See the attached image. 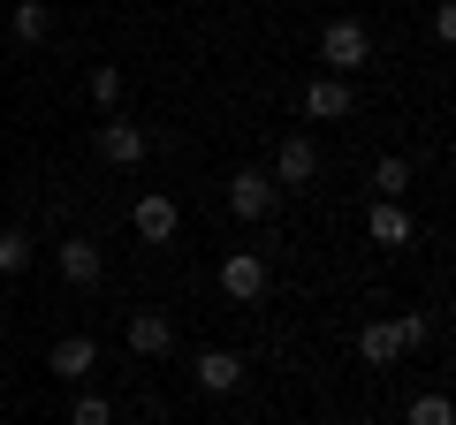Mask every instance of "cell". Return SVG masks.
I'll return each mask as SVG.
<instances>
[{"label": "cell", "mask_w": 456, "mask_h": 425, "mask_svg": "<svg viewBox=\"0 0 456 425\" xmlns=\"http://www.w3.org/2000/svg\"><path fill=\"white\" fill-rule=\"evenodd\" d=\"M365 61H373V31H365L358 16H335V23L320 31V68H327V76H342V84H350V76H358Z\"/></svg>", "instance_id": "cell-1"}, {"label": "cell", "mask_w": 456, "mask_h": 425, "mask_svg": "<svg viewBox=\"0 0 456 425\" xmlns=\"http://www.w3.org/2000/svg\"><path fill=\"white\" fill-rule=\"evenodd\" d=\"M419 342H426V319H419V311H411V319H373V327L358 334V357L365 365H395L403 349H419Z\"/></svg>", "instance_id": "cell-2"}, {"label": "cell", "mask_w": 456, "mask_h": 425, "mask_svg": "<svg viewBox=\"0 0 456 425\" xmlns=\"http://www.w3.org/2000/svg\"><path fill=\"white\" fill-rule=\"evenodd\" d=\"M274 175H266V167H236V175H228V212H236V221H266V212H274Z\"/></svg>", "instance_id": "cell-3"}, {"label": "cell", "mask_w": 456, "mask_h": 425, "mask_svg": "<svg viewBox=\"0 0 456 425\" xmlns=\"http://www.w3.org/2000/svg\"><path fill=\"white\" fill-rule=\"evenodd\" d=\"M266 281H274V274H266L259 251H228V259H221V296H228V304H259Z\"/></svg>", "instance_id": "cell-4"}, {"label": "cell", "mask_w": 456, "mask_h": 425, "mask_svg": "<svg viewBox=\"0 0 456 425\" xmlns=\"http://www.w3.org/2000/svg\"><path fill=\"white\" fill-rule=\"evenodd\" d=\"M266 175H274V190H305V182L320 175V145L289 130V137L274 145V167H266Z\"/></svg>", "instance_id": "cell-5"}, {"label": "cell", "mask_w": 456, "mask_h": 425, "mask_svg": "<svg viewBox=\"0 0 456 425\" xmlns=\"http://www.w3.org/2000/svg\"><path fill=\"white\" fill-rule=\"evenodd\" d=\"M145 152H152V137L137 130V122H122V115L99 122V160L107 167H145Z\"/></svg>", "instance_id": "cell-6"}, {"label": "cell", "mask_w": 456, "mask_h": 425, "mask_svg": "<svg viewBox=\"0 0 456 425\" xmlns=\"http://www.w3.org/2000/svg\"><path fill=\"white\" fill-rule=\"evenodd\" d=\"M130 229H137V244H167V236L183 229V205H175L167 190H145V197L130 205Z\"/></svg>", "instance_id": "cell-7"}, {"label": "cell", "mask_w": 456, "mask_h": 425, "mask_svg": "<svg viewBox=\"0 0 456 425\" xmlns=\"http://www.w3.org/2000/svg\"><path fill=\"white\" fill-rule=\"evenodd\" d=\"M53 266H61V281H69V289H99V274H107V259H99V244H92V236H61Z\"/></svg>", "instance_id": "cell-8"}, {"label": "cell", "mask_w": 456, "mask_h": 425, "mask_svg": "<svg viewBox=\"0 0 456 425\" xmlns=\"http://www.w3.org/2000/svg\"><path fill=\"white\" fill-rule=\"evenodd\" d=\"M92 365H99V342H92V334H61V342L46 349V373H53V380H92Z\"/></svg>", "instance_id": "cell-9"}, {"label": "cell", "mask_w": 456, "mask_h": 425, "mask_svg": "<svg viewBox=\"0 0 456 425\" xmlns=\"http://www.w3.org/2000/svg\"><path fill=\"white\" fill-rule=\"evenodd\" d=\"M297 107H305L312 122H342V115H350V107H358V99H350V84H342V76H312Z\"/></svg>", "instance_id": "cell-10"}, {"label": "cell", "mask_w": 456, "mask_h": 425, "mask_svg": "<svg viewBox=\"0 0 456 425\" xmlns=\"http://www.w3.org/2000/svg\"><path fill=\"white\" fill-rule=\"evenodd\" d=\"M191 380L206 395H228V388H244V357H236V349H206V357L191 365Z\"/></svg>", "instance_id": "cell-11"}, {"label": "cell", "mask_w": 456, "mask_h": 425, "mask_svg": "<svg viewBox=\"0 0 456 425\" xmlns=\"http://www.w3.org/2000/svg\"><path fill=\"white\" fill-rule=\"evenodd\" d=\"M130 349L137 357H167V349H175V319H167V311H137L130 319Z\"/></svg>", "instance_id": "cell-12"}, {"label": "cell", "mask_w": 456, "mask_h": 425, "mask_svg": "<svg viewBox=\"0 0 456 425\" xmlns=\"http://www.w3.org/2000/svg\"><path fill=\"white\" fill-rule=\"evenodd\" d=\"M365 236H373L380 251H403V244H411V212L388 205V197H373V212H365Z\"/></svg>", "instance_id": "cell-13"}, {"label": "cell", "mask_w": 456, "mask_h": 425, "mask_svg": "<svg viewBox=\"0 0 456 425\" xmlns=\"http://www.w3.org/2000/svg\"><path fill=\"white\" fill-rule=\"evenodd\" d=\"M8 31H16L23 46H46V38H53V8H46V0H16V16H8Z\"/></svg>", "instance_id": "cell-14"}, {"label": "cell", "mask_w": 456, "mask_h": 425, "mask_svg": "<svg viewBox=\"0 0 456 425\" xmlns=\"http://www.w3.org/2000/svg\"><path fill=\"white\" fill-rule=\"evenodd\" d=\"M403 190H411V160H373V197H388V205H403Z\"/></svg>", "instance_id": "cell-15"}, {"label": "cell", "mask_w": 456, "mask_h": 425, "mask_svg": "<svg viewBox=\"0 0 456 425\" xmlns=\"http://www.w3.org/2000/svg\"><path fill=\"white\" fill-rule=\"evenodd\" d=\"M403 418L411 425H456V410H449V395H441V388H426V395H411Z\"/></svg>", "instance_id": "cell-16"}, {"label": "cell", "mask_w": 456, "mask_h": 425, "mask_svg": "<svg viewBox=\"0 0 456 425\" xmlns=\"http://www.w3.org/2000/svg\"><path fill=\"white\" fill-rule=\"evenodd\" d=\"M31 266V236L23 229H0V274H23Z\"/></svg>", "instance_id": "cell-17"}, {"label": "cell", "mask_w": 456, "mask_h": 425, "mask_svg": "<svg viewBox=\"0 0 456 425\" xmlns=\"http://www.w3.org/2000/svg\"><path fill=\"white\" fill-rule=\"evenodd\" d=\"M92 99L114 115V99H122V68H114V61H99V68H92Z\"/></svg>", "instance_id": "cell-18"}, {"label": "cell", "mask_w": 456, "mask_h": 425, "mask_svg": "<svg viewBox=\"0 0 456 425\" xmlns=\"http://www.w3.org/2000/svg\"><path fill=\"white\" fill-rule=\"evenodd\" d=\"M69 425H114L107 395H77V403H69Z\"/></svg>", "instance_id": "cell-19"}]
</instances>
